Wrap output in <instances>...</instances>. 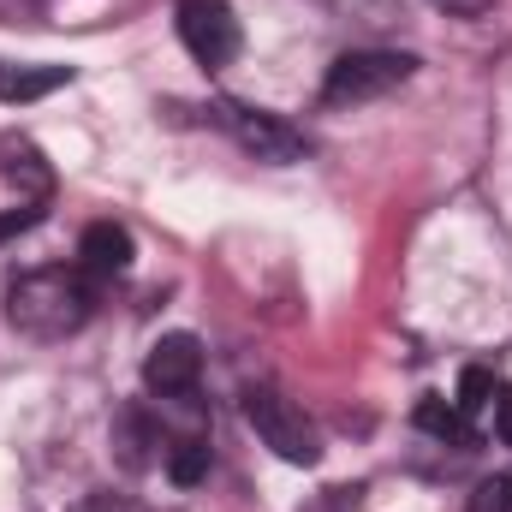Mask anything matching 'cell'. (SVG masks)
Here are the masks:
<instances>
[{
  "label": "cell",
  "mask_w": 512,
  "mask_h": 512,
  "mask_svg": "<svg viewBox=\"0 0 512 512\" xmlns=\"http://www.w3.org/2000/svg\"><path fill=\"white\" fill-rule=\"evenodd\" d=\"M489 423H495V435L512 447V387L501 382V393H495V411H489Z\"/></svg>",
  "instance_id": "obj_15"
},
{
  "label": "cell",
  "mask_w": 512,
  "mask_h": 512,
  "mask_svg": "<svg viewBox=\"0 0 512 512\" xmlns=\"http://www.w3.org/2000/svg\"><path fill=\"white\" fill-rule=\"evenodd\" d=\"M167 477L173 483H197L203 471H209V435H179V441H167Z\"/></svg>",
  "instance_id": "obj_11"
},
{
  "label": "cell",
  "mask_w": 512,
  "mask_h": 512,
  "mask_svg": "<svg viewBox=\"0 0 512 512\" xmlns=\"http://www.w3.org/2000/svg\"><path fill=\"white\" fill-rule=\"evenodd\" d=\"M215 114H221V126L233 131L256 161H298L310 149L304 131H292L280 114H262V108H245V102H215Z\"/></svg>",
  "instance_id": "obj_6"
},
{
  "label": "cell",
  "mask_w": 512,
  "mask_h": 512,
  "mask_svg": "<svg viewBox=\"0 0 512 512\" xmlns=\"http://www.w3.org/2000/svg\"><path fill=\"white\" fill-rule=\"evenodd\" d=\"M417 423L429 429V435H441V441H453V447H465L477 429H471V417L459 411V405H447V399H423L417 405Z\"/></svg>",
  "instance_id": "obj_10"
},
{
  "label": "cell",
  "mask_w": 512,
  "mask_h": 512,
  "mask_svg": "<svg viewBox=\"0 0 512 512\" xmlns=\"http://www.w3.org/2000/svg\"><path fill=\"white\" fill-rule=\"evenodd\" d=\"M72 512H155L149 501H131V495H114V489H96V495H84Z\"/></svg>",
  "instance_id": "obj_14"
},
{
  "label": "cell",
  "mask_w": 512,
  "mask_h": 512,
  "mask_svg": "<svg viewBox=\"0 0 512 512\" xmlns=\"http://www.w3.org/2000/svg\"><path fill=\"white\" fill-rule=\"evenodd\" d=\"M60 84H72V66H12V60H0V102H42Z\"/></svg>",
  "instance_id": "obj_9"
},
{
  "label": "cell",
  "mask_w": 512,
  "mask_h": 512,
  "mask_svg": "<svg viewBox=\"0 0 512 512\" xmlns=\"http://www.w3.org/2000/svg\"><path fill=\"white\" fill-rule=\"evenodd\" d=\"M0 179L18 185L30 203H48V191H54V173H48V161L30 143H0Z\"/></svg>",
  "instance_id": "obj_8"
},
{
  "label": "cell",
  "mask_w": 512,
  "mask_h": 512,
  "mask_svg": "<svg viewBox=\"0 0 512 512\" xmlns=\"http://www.w3.org/2000/svg\"><path fill=\"white\" fill-rule=\"evenodd\" d=\"M435 12H447V18H483V12H495V0H429Z\"/></svg>",
  "instance_id": "obj_16"
},
{
  "label": "cell",
  "mask_w": 512,
  "mask_h": 512,
  "mask_svg": "<svg viewBox=\"0 0 512 512\" xmlns=\"http://www.w3.org/2000/svg\"><path fill=\"white\" fill-rule=\"evenodd\" d=\"M173 12H179V42L191 48L197 66L221 72V66L239 60V42L245 36H239V18H233L227 0H179Z\"/></svg>",
  "instance_id": "obj_4"
},
{
  "label": "cell",
  "mask_w": 512,
  "mask_h": 512,
  "mask_svg": "<svg viewBox=\"0 0 512 512\" xmlns=\"http://www.w3.org/2000/svg\"><path fill=\"white\" fill-rule=\"evenodd\" d=\"M417 72L411 54H393V48H352L328 66L322 78V102L328 108H352V102H376L387 90H399L405 78Z\"/></svg>",
  "instance_id": "obj_2"
},
{
  "label": "cell",
  "mask_w": 512,
  "mask_h": 512,
  "mask_svg": "<svg viewBox=\"0 0 512 512\" xmlns=\"http://www.w3.org/2000/svg\"><path fill=\"white\" fill-rule=\"evenodd\" d=\"M471 512H512V471L489 477V483H477V495H471Z\"/></svg>",
  "instance_id": "obj_13"
},
{
  "label": "cell",
  "mask_w": 512,
  "mask_h": 512,
  "mask_svg": "<svg viewBox=\"0 0 512 512\" xmlns=\"http://www.w3.org/2000/svg\"><path fill=\"white\" fill-rule=\"evenodd\" d=\"M197 382H203V346L197 334H161L143 358V387L155 399H197Z\"/></svg>",
  "instance_id": "obj_5"
},
{
  "label": "cell",
  "mask_w": 512,
  "mask_h": 512,
  "mask_svg": "<svg viewBox=\"0 0 512 512\" xmlns=\"http://www.w3.org/2000/svg\"><path fill=\"white\" fill-rule=\"evenodd\" d=\"M495 393H501V382H495L489 370H465V382H459V399H453V405H459V411L471 417V429H477V423H489Z\"/></svg>",
  "instance_id": "obj_12"
},
{
  "label": "cell",
  "mask_w": 512,
  "mask_h": 512,
  "mask_svg": "<svg viewBox=\"0 0 512 512\" xmlns=\"http://www.w3.org/2000/svg\"><path fill=\"white\" fill-rule=\"evenodd\" d=\"M245 423L262 435V447H274L286 465H316V459H322L316 423H310L280 387H251V393H245Z\"/></svg>",
  "instance_id": "obj_3"
},
{
  "label": "cell",
  "mask_w": 512,
  "mask_h": 512,
  "mask_svg": "<svg viewBox=\"0 0 512 512\" xmlns=\"http://www.w3.org/2000/svg\"><path fill=\"white\" fill-rule=\"evenodd\" d=\"M78 268L102 286V280H120L131 268V233L126 227H114V221H96V227H84V239H78Z\"/></svg>",
  "instance_id": "obj_7"
},
{
  "label": "cell",
  "mask_w": 512,
  "mask_h": 512,
  "mask_svg": "<svg viewBox=\"0 0 512 512\" xmlns=\"http://www.w3.org/2000/svg\"><path fill=\"white\" fill-rule=\"evenodd\" d=\"M96 316V280L72 268H24L6 286V322L30 340H66Z\"/></svg>",
  "instance_id": "obj_1"
}]
</instances>
